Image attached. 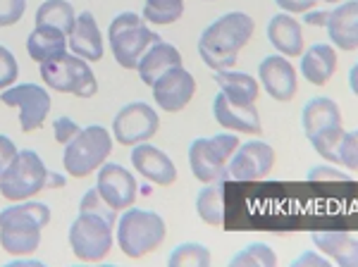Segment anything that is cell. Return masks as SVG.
<instances>
[{
    "label": "cell",
    "mask_w": 358,
    "mask_h": 267,
    "mask_svg": "<svg viewBox=\"0 0 358 267\" xmlns=\"http://www.w3.org/2000/svg\"><path fill=\"white\" fill-rule=\"evenodd\" d=\"M256 34V20L246 13H224L210 22L199 38V55L206 67L213 72L232 69L239 60V53L251 43Z\"/></svg>",
    "instance_id": "obj_1"
},
{
    "label": "cell",
    "mask_w": 358,
    "mask_h": 267,
    "mask_svg": "<svg viewBox=\"0 0 358 267\" xmlns=\"http://www.w3.org/2000/svg\"><path fill=\"white\" fill-rule=\"evenodd\" d=\"M50 222V208L41 201H17L0 210V248L22 258L41 246V231Z\"/></svg>",
    "instance_id": "obj_2"
},
{
    "label": "cell",
    "mask_w": 358,
    "mask_h": 267,
    "mask_svg": "<svg viewBox=\"0 0 358 267\" xmlns=\"http://www.w3.org/2000/svg\"><path fill=\"white\" fill-rule=\"evenodd\" d=\"M67 179L62 174H55L45 167L41 155L31 148L17 150L15 160L10 167L0 174V196L10 203L29 201L38 196L45 189H60L65 187Z\"/></svg>",
    "instance_id": "obj_3"
},
{
    "label": "cell",
    "mask_w": 358,
    "mask_h": 267,
    "mask_svg": "<svg viewBox=\"0 0 358 267\" xmlns=\"http://www.w3.org/2000/svg\"><path fill=\"white\" fill-rule=\"evenodd\" d=\"M117 246L127 258L138 260L143 255L158 251L167 236V224L158 212L127 208L117 217Z\"/></svg>",
    "instance_id": "obj_4"
},
{
    "label": "cell",
    "mask_w": 358,
    "mask_h": 267,
    "mask_svg": "<svg viewBox=\"0 0 358 267\" xmlns=\"http://www.w3.org/2000/svg\"><path fill=\"white\" fill-rule=\"evenodd\" d=\"M158 41V34L136 13H120L108 27V43L115 62L122 69H136L141 55Z\"/></svg>",
    "instance_id": "obj_5"
},
{
    "label": "cell",
    "mask_w": 358,
    "mask_h": 267,
    "mask_svg": "<svg viewBox=\"0 0 358 267\" xmlns=\"http://www.w3.org/2000/svg\"><path fill=\"white\" fill-rule=\"evenodd\" d=\"M239 148V136L234 131L201 136L189 143V167L201 184L227 182V165Z\"/></svg>",
    "instance_id": "obj_6"
},
{
    "label": "cell",
    "mask_w": 358,
    "mask_h": 267,
    "mask_svg": "<svg viewBox=\"0 0 358 267\" xmlns=\"http://www.w3.org/2000/svg\"><path fill=\"white\" fill-rule=\"evenodd\" d=\"M113 153V134L101 124L82 127V131L65 146L62 167L69 177L84 179L98 172V167Z\"/></svg>",
    "instance_id": "obj_7"
},
{
    "label": "cell",
    "mask_w": 358,
    "mask_h": 267,
    "mask_svg": "<svg viewBox=\"0 0 358 267\" xmlns=\"http://www.w3.org/2000/svg\"><path fill=\"white\" fill-rule=\"evenodd\" d=\"M67 239L77 260H82V263H101L113 251L115 222L96 212L79 210L74 222L69 224Z\"/></svg>",
    "instance_id": "obj_8"
},
{
    "label": "cell",
    "mask_w": 358,
    "mask_h": 267,
    "mask_svg": "<svg viewBox=\"0 0 358 267\" xmlns=\"http://www.w3.org/2000/svg\"><path fill=\"white\" fill-rule=\"evenodd\" d=\"M41 79L48 89L57 91V94L77 96V98H91L98 94V81L89 62L84 57L65 53L55 60L43 62Z\"/></svg>",
    "instance_id": "obj_9"
},
{
    "label": "cell",
    "mask_w": 358,
    "mask_h": 267,
    "mask_svg": "<svg viewBox=\"0 0 358 267\" xmlns=\"http://www.w3.org/2000/svg\"><path fill=\"white\" fill-rule=\"evenodd\" d=\"M0 103L20 110V129L24 134L41 129L50 115V108H53L50 94L38 84L8 86L5 91H0Z\"/></svg>",
    "instance_id": "obj_10"
},
{
    "label": "cell",
    "mask_w": 358,
    "mask_h": 267,
    "mask_svg": "<svg viewBox=\"0 0 358 267\" xmlns=\"http://www.w3.org/2000/svg\"><path fill=\"white\" fill-rule=\"evenodd\" d=\"M160 129V115L143 101L127 103L113 117V138L120 146H138L146 143L158 134Z\"/></svg>",
    "instance_id": "obj_11"
},
{
    "label": "cell",
    "mask_w": 358,
    "mask_h": 267,
    "mask_svg": "<svg viewBox=\"0 0 358 267\" xmlns=\"http://www.w3.org/2000/svg\"><path fill=\"white\" fill-rule=\"evenodd\" d=\"M275 167V148L263 138L239 143L227 165L229 182H261Z\"/></svg>",
    "instance_id": "obj_12"
},
{
    "label": "cell",
    "mask_w": 358,
    "mask_h": 267,
    "mask_svg": "<svg viewBox=\"0 0 358 267\" xmlns=\"http://www.w3.org/2000/svg\"><path fill=\"white\" fill-rule=\"evenodd\" d=\"M96 189L115 210H127L134 205L138 196V184L134 172H129L120 162H103L96 172Z\"/></svg>",
    "instance_id": "obj_13"
},
{
    "label": "cell",
    "mask_w": 358,
    "mask_h": 267,
    "mask_svg": "<svg viewBox=\"0 0 358 267\" xmlns=\"http://www.w3.org/2000/svg\"><path fill=\"white\" fill-rule=\"evenodd\" d=\"M153 101L163 113H182L196 96V79L184 65L167 69L153 81Z\"/></svg>",
    "instance_id": "obj_14"
},
{
    "label": "cell",
    "mask_w": 358,
    "mask_h": 267,
    "mask_svg": "<svg viewBox=\"0 0 358 267\" xmlns=\"http://www.w3.org/2000/svg\"><path fill=\"white\" fill-rule=\"evenodd\" d=\"M258 84L277 103H292L299 94V72L289 57L275 53L258 65Z\"/></svg>",
    "instance_id": "obj_15"
},
{
    "label": "cell",
    "mask_w": 358,
    "mask_h": 267,
    "mask_svg": "<svg viewBox=\"0 0 358 267\" xmlns=\"http://www.w3.org/2000/svg\"><path fill=\"white\" fill-rule=\"evenodd\" d=\"M213 115H215V122L224 131H234V134H261L263 131L261 113H258L256 103L232 101V98L224 96L222 91L215 96V101H213Z\"/></svg>",
    "instance_id": "obj_16"
},
{
    "label": "cell",
    "mask_w": 358,
    "mask_h": 267,
    "mask_svg": "<svg viewBox=\"0 0 358 267\" xmlns=\"http://www.w3.org/2000/svg\"><path fill=\"white\" fill-rule=\"evenodd\" d=\"M129 158L131 165H134V172H138L146 182L155 184V187H172L177 182V165L163 148H155L148 141L138 143V146H131Z\"/></svg>",
    "instance_id": "obj_17"
},
{
    "label": "cell",
    "mask_w": 358,
    "mask_h": 267,
    "mask_svg": "<svg viewBox=\"0 0 358 267\" xmlns=\"http://www.w3.org/2000/svg\"><path fill=\"white\" fill-rule=\"evenodd\" d=\"M327 38L337 50H358V0H342L327 17Z\"/></svg>",
    "instance_id": "obj_18"
},
{
    "label": "cell",
    "mask_w": 358,
    "mask_h": 267,
    "mask_svg": "<svg viewBox=\"0 0 358 267\" xmlns=\"http://www.w3.org/2000/svg\"><path fill=\"white\" fill-rule=\"evenodd\" d=\"M67 48L72 50L74 55L84 57L86 62L103 60V55H106V43H103V34H101V29H98L94 13L84 10V13L77 15L72 31H69V36H67Z\"/></svg>",
    "instance_id": "obj_19"
},
{
    "label": "cell",
    "mask_w": 358,
    "mask_h": 267,
    "mask_svg": "<svg viewBox=\"0 0 358 267\" xmlns=\"http://www.w3.org/2000/svg\"><path fill=\"white\" fill-rule=\"evenodd\" d=\"M268 41L280 55L289 57V60L292 57H301V53L306 50L301 20H296V15L280 10L268 22Z\"/></svg>",
    "instance_id": "obj_20"
},
{
    "label": "cell",
    "mask_w": 358,
    "mask_h": 267,
    "mask_svg": "<svg viewBox=\"0 0 358 267\" xmlns=\"http://www.w3.org/2000/svg\"><path fill=\"white\" fill-rule=\"evenodd\" d=\"M299 60H301L299 62V72L313 86L330 84L339 65L337 48L332 43H313L310 48L303 50Z\"/></svg>",
    "instance_id": "obj_21"
},
{
    "label": "cell",
    "mask_w": 358,
    "mask_h": 267,
    "mask_svg": "<svg viewBox=\"0 0 358 267\" xmlns=\"http://www.w3.org/2000/svg\"><path fill=\"white\" fill-rule=\"evenodd\" d=\"M310 241L322 255L332 260V265L339 267H358V239L351 231H313Z\"/></svg>",
    "instance_id": "obj_22"
},
{
    "label": "cell",
    "mask_w": 358,
    "mask_h": 267,
    "mask_svg": "<svg viewBox=\"0 0 358 267\" xmlns=\"http://www.w3.org/2000/svg\"><path fill=\"white\" fill-rule=\"evenodd\" d=\"M179 65H184V57L179 53V48H175L172 43L160 38L158 43H153L151 48L141 55V60H138V65H136V72L143 84L153 86V81L158 79L160 74H165L167 69L179 67Z\"/></svg>",
    "instance_id": "obj_23"
},
{
    "label": "cell",
    "mask_w": 358,
    "mask_h": 267,
    "mask_svg": "<svg viewBox=\"0 0 358 267\" xmlns=\"http://www.w3.org/2000/svg\"><path fill=\"white\" fill-rule=\"evenodd\" d=\"M27 53L36 65L55 60V57L67 53V34L48 24H36L27 36Z\"/></svg>",
    "instance_id": "obj_24"
},
{
    "label": "cell",
    "mask_w": 358,
    "mask_h": 267,
    "mask_svg": "<svg viewBox=\"0 0 358 267\" xmlns=\"http://www.w3.org/2000/svg\"><path fill=\"white\" fill-rule=\"evenodd\" d=\"M342 124V108L327 96L310 98L301 110V129L306 138L315 136L317 131Z\"/></svg>",
    "instance_id": "obj_25"
},
{
    "label": "cell",
    "mask_w": 358,
    "mask_h": 267,
    "mask_svg": "<svg viewBox=\"0 0 358 267\" xmlns=\"http://www.w3.org/2000/svg\"><path fill=\"white\" fill-rule=\"evenodd\" d=\"M215 84L220 86V91L224 96H229L232 101L239 103H256L261 98V84H258L256 77L246 72H236V69H220L215 72Z\"/></svg>",
    "instance_id": "obj_26"
},
{
    "label": "cell",
    "mask_w": 358,
    "mask_h": 267,
    "mask_svg": "<svg viewBox=\"0 0 358 267\" xmlns=\"http://www.w3.org/2000/svg\"><path fill=\"white\" fill-rule=\"evenodd\" d=\"M224 182L203 184V189L196 196V212L210 227H222L224 224Z\"/></svg>",
    "instance_id": "obj_27"
},
{
    "label": "cell",
    "mask_w": 358,
    "mask_h": 267,
    "mask_svg": "<svg viewBox=\"0 0 358 267\" xmlns=\"http://www.w3.org/2000/svg\"><path fill=\"white\" fill-rule=\"evenodd\" d=\"M74 20H77V13H74L72 3H67V0H45L36 10V24L55 27L67 36L74 27Z\"/></svg>",
    "instance_id": "obj_28"
},
{
    "label": "cell",
    "mask_w": 358,
    "mask_h": 267,
    "mask_svg": "<svg viewBox=\"0 0 358 267\" xmlns=\"http://www.w3.org/2000/svg\"><path fill=\"white\" fill-rule=\"evenodd\" d=\"M184 15V0H143V13L141 17L148 24L167 27L182 20Z\"/></svg>",
    "instance_id": "obj_29"
},
{
    "label": "cell",
    "mask_w": 358,
    "mask_h": 267,
    "mask_svg": "<svg viewBox=\"0 0 358 267\" xmlns=\"http://www.w3.org/2000/svg\"><path fill=\"white\" fill-rule=\"evenodd\" d=\"M213 263L210 248H206L199 241H187L172 248L167 255V265L170 267H208Z\"/></svg>",
    "instance_id": "obj_30"
},
{
    "label": "cell",
    "mask_w": 358,
    "mask_h": 267,
    "mask_svg": "<svg viewBox=\"0 0 358 267\" xmlns=\"http://www.w3.org/2000/svg\"><path fill=\"white\" fill-rule=\"evenodd\" d=\"M229 265L232 267H275L277 265V253L273 246L268 243H248V246L241 248L239 253L229 258Z\"/></svg>",
    "instance_id": "obj_31"
},
{
    "label": "cell",
    "mask_w": 358,
    "mask_h": 267,
    "mask_svg": "<svg viewBox=\"0 0 358 267\" xmlns=\"http://www.w3.org/2000/svg\"><path fill=\"white\" fill-rule=\"evenodd\" d=\"M344 124L339 127H330V129H322L317 131L315 136H310V146L315 148V153L320 155L325 162H334L339 165V146H342V138H344Z\"/></svg>",
    "instance_id": "obj_32"
},
{
    "label": "cell",
    "mask_w": 358,
    "mask_h": 267,
    "mask_svg": "<svg viewBox=\"0 0 358 267\" xmlns=\"http://www.w3.org/2000/svg\"><path fill=\"white\" fill-rule=\"evenodd\" d=\"M306 179L308 182H351L354 174L344 167L334 165V162H322V165H315L306 172Z\"/></svg>",
    "instance_id": "obj_33"
},
{
    "label": "cell",
    "mask_w": 358,
    "mask_h": 267,
    "mask_svg": "<svg viewBox=\"0 0 358 267\" xmlns=\"http://www.w3.org/2000/svg\"><path fill=\"white\" fill-rule=\"evenodd\" d=\"M79 210L96 212V215H101V217H106V219H110V222L117 224V210H115L113 205H108L106 199L98 194V189H89V191H86L82 203H79Z\"/></svg>",
    "instance_id": "obj_34"
},
{
    "label": "cell",
    "mask_w": 358,
    "mask_h": 267,
    "mask_svg": "<svg viewBox=\"0 0 358 267\" xmlns=\"http://www.w3.org/2000/svg\"><path fill=\"white\" fill-rule=\"evenodd\" d=\"M339 165L349 172H358V129L344 131L342 146H339Z\"/></svg>",
    "instance_id": "obj_35"
},
{
    "label": "cell",
    "mask_w": 358,
    "mask_h": 267,
    "mask_svg": "<svg viewBox=\"0 0 358 267\" xmlns=\"http://www.w3.org/2000/svg\"><path fill=\"white\" fill-rule=\"evenodd\" d=\"M17 77H20V65H17V57L13 50H8L0 43V91H5L8 86H13Z\"/></svg>",
    "instance_id": "obj_36"
},
{
    "label": "cell",
    "mask_w": 358,
    "mask_h": 267,
    "mask_svg": "<svg viewBox=\"0 0 358 267\" xmlns=\"http://www.w3.org/2000/svg\"><path fill=\"white\" fill-rule=\"evenodd\" d=\"M27 13V0H0V27H15Z\"/></svg>",
    "instance_id": "obj_37"
},
{
    "label": "cell",
    "mask_w": 358,
    "mask_h": 267,
    "mask_svg": "<svg viewBox=\"0 0 358 267\" xmlns=\"http://www.w3.org/2000/svg\"><path fill=\"white\" fill-rule=\"evenodd\" d=\"M53 131H55L53 134L55 141L60 143V146H67V143L72 141L79 131H82V127H79L72 117H67V115H60V117L55 120V124H53Z\"/></svg>",
    "instance_id": "obj_38"
},
{
    "label": "cell",
    "mask_w": 358,
    "mask_h": 267,
    "mask_svg": "<svg viewBox=\"0 0 358 267\" xmlns=\"http://www.w3.org/2000/svg\"><path fill=\"white\" fill-rule=\"evenodd\" d=\"M332 260L327 258V255H322L317 248L313 251H303L301 255H296V258L292 260V267H330Z\"/></svg>",
    "instance_id": "obj_39"
},
{
    "label": "cell",
    "mask_w": 358,
    "mask_h": 267,
    "mask_svg": "<svg viewBox=\"0 0 358 267\" xmlns=\"http://www.w3.org/2000/svg\"><path fill=\"white\" fill-rule=\"evenodd\" d=\"M275 3L282 13H289V15H303L308 10L317 8V0H275Z\"/></svg>",
    "instance_id": "obj_40"
},
{
    "label": "cell",
    "mask_w": 358,
    "mask_h": 267,
    "mask_svg": "<svg viewBox=\"0 0 358 267\" xmlns=\"http://www.w3.org/2000/svg\"><path fill=\"white\" fill-rule=\"evenodd\" d=\"M17 155V146L15 141L10 136H5V134H0V174L10 167V162L15 160Z\"/></svg>",
    "instance_id": "obj_41"
},
{
    "label": "cell",
    "mask_w": 358,
    "mask_h": 267,
    "mask_svg": "<svg viewBox=\"0 0 358 267\" xmlns=\"http://www.w3.org/2000/svg\"><path fill=\"white\" fill-rule=\"evenodd\" d=\"M327 17H330V10H308V13L301 15V24L306 27H317L325 29L327 27Z\"/></svg>",
    "instance_id": "obj_42"
},
{
    "label": "cell",
    "mask_w": 358,
    "mask_h": 267,
    "mask_svg": "<svg viewBox=\"0 0 358 267\" xmlns=\"http://www.w3.org/2000/svg\"><path fill=\"white\" fill-rule=\"evenodd\" d=\"M349 89H351V94L358 98V62L349 69Z\"/></svg>",
    "instance_id": "obj_43"
},
{
    "label": "cell",
    "mask_w": 358,
    "mask_h": 267,
    "mask_svg": "<svg viewBox=\"0 0 358 267\" xmlns=\"http://www.w3.org/2000/svg\"><path fill=\"white\" fill-rule=\"evenodd\" d=\"M317 3H327V5H337V3H342V0H317Z\"/></svg>",
    "instance_id": "obj_44"
},
{
    "label": "cell",
    "mask_w": 358,
    "mask_h": 267,
    "mask_svg": "<svg viewBox=\"0 0 358 267\" xmlns=\"http://www.w3.org/2000/svg\"><path fill=\"white\" fill-rule=\"evenodd\" d=\"M208 3H210V0H208Z\"/></svg>",
    "instance_id": "obj_45"
}]
</instances>
